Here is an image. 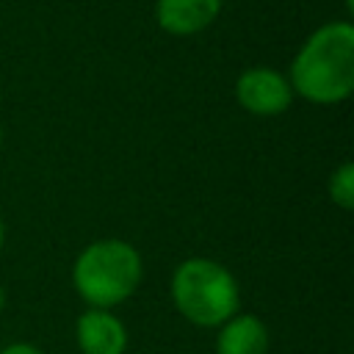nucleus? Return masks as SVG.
<instances>
[{"label": "nucleus", "instance_id": "7", "mask_svg": "<svg viewBox=\"0 0 354 354\" xmlns=\"http://www.w3.org/2000/svg\"><path fill=\"white\" fill-rule=\"evenodd\" d=\"M216 354H268V329L257 315L235 313L216 337Z\"/></svg>", "mask_w": 354, "mask_h": 354}, {"label": "nucleus", "instance_id": "3", "mask_svg": "<svg viewBox=\"0 0 354 354\" xmlns=\"http://www.w3.org/2000/svg\"><path fill=\"white\" fill-rule=\"evenodd\" d=\"M171 299L180 315L196 326H221L241 307L235 277L216 260L188 257L171 277Z\"/></svg>", "mask_w": 354, "mask_h": 354}, {"label": "nucleus", "instance_id": "2", "mask_svg": "<svg viewBox=\"0 0 354 354\" xmlns=\"http://www.w3.org/2000/svg\"><path fill=\"white\" fill-rule=\"evenodd\" d=\"M72 282L91 307L108 310L136 293L141 282V254L119 238L88 243L75 260Z\"/></svg>", "mask_w": 354, "mask_h": 354}, {"label": "nucleus", "instance_id": "5", "mask_svg": "<svg viewBox=\"0 0 354 354\" xmlns=\"http://www.w3.org/2000/svg\"><path fill=\"white\" fill-rule=\"evenodd\" d=\"M75 337L83 354H124V324L108 310H86L75 324Z\"/></svg>", "mask_w": 354, "mask_h": 354}, {"label": "nucleus", "instance_id": "6", "mask_svg": "<svg viewBox=\"0 0 354 354\" xmlns=\"http://www.w3.org/2000/svg\"><path fill=\"white\" fill-rule=\"evenodd\" d=\"M221 11V0H158V25L174 36L205 30Z\"/></svg>", "mask_w": 354, "mask_h": 354}, {"label": "nucleus", "instance_id": "9", "mask_svg": "<svg viewBox=\"0 0 354 354\" xmlns=\"http://www.w3.org/2000/svg\"><path fill=\"white\" fill-rule=\"evenodd\" d=\"M0 354H41L36 346H30V343H11V346H6Z\"/></svg>", "mask_w": 354, "mask_h": 354}, {"label": "nucleus", "instance_id": "1", "mask_svg": "<svg viewBox=\"0 0 354 354\" xmlns=\"http://www.w3.org/2000/svg\"><path fill=\"white\" fill-rule=\"evenodd\" d=\"M290 88L318 105L340 102L354 88V28L329 22L318 28L296 53Z\"/></svg>", "mask_w": 354, "mask_h": 354}, {"label": "nucleus", "instance_id": "10", "mask_svg": "<svg viewBox=\"0 0 354 354\" xmlns=\"http://www.w3.org/2000/svg\"><path fill=\"white\" fill-rule=\"evenodd\" d=\"M3 241H6V227H3V221H0V249H3Z\"/></svg>", "mask_w": 354, "mask_h": 354}, {"label": "nucleus", "instance_id": "8", "mask_svg": "<svg viewBox=\"0 0 354 354\" xmlns=\"http://www.w3.org/2000/svg\"><path fill=\"white\" fill-rule=\"evenodd\" d=\"M329 196L343 210H351L354 207V166L351 163H343L332 174V180H329Z\"/></svg>", "mask_w": 354, "mask_h": 354}, {"label": "nucleus", "instance_id": "12", "mask_svg": "<svg viewBox=\"0 0 354 354\" xmlns=\"http://www.w3.org/2000/svg\"><path fill=\"white\" fill-rule=\"evenodd\" d=\"M0 138H3V133H0Z\"/></svg>", "mask_w": 354, "mask_h": 354}, {"label": "nucleus", "instance_id": "11", "mask_svg": "<svg viewBox=\"0 0 354 354\" xmlns=\"http://www.w3.org/2000/svg\"><path fill=\"white\" fill-rule=\"evenodd\" d=\"M3 301H6V296H3V288H0V310H3Z\"/></svg>", "mask_w": 354, "mask_h": 354}, {"label": "nucleus", "instance_id": "4", "mask_svg": "<svg viewBox=\"0 0 354 354\" xmlns=\"http://www.w3.org/2000/svg\"><path fill=\"white\" fill-rule=\"evenodd\" d=\"M235 100L254 116H277L290 105L293 88L277 69L252 66L235 80Z\"/></svg>", "mask_w": 354, "mask_h": 354}]
</instances>
